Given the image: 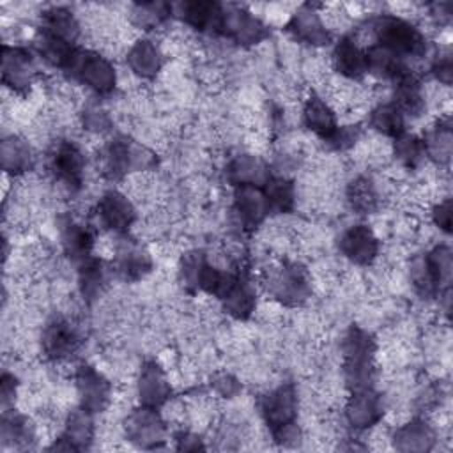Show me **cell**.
Listing matches in <instances>:
<instances>
[{"label": "cell", "instance_id": "cell-3", "mask_svg": "<svg viewBox=\"0 0 453 453\" xmlns=\"http://www.w3.org/2000/svg\"><path fill=\"white\" fill-rule=\"evenodd\" d=\"M262 412L274 430L283 434L292 428L296 416V393L292 386H281L269 393L262 403Z\"/></svg>", "mask_w": 453, "mask_h": 453}, {"label": "cell", "instance_id": "cell-24", "mask_svg": "<svg viewBox=\"0 0 453 453\" xmlns=\"http://www.w3.org/2000/svg\"><path fill=\"white\" fill-rule=\"evenodd\" d=\"M349 200L359 212H368L377 205V191L368 179H356L349 188Z\"/></svg>", "mask_w": 453, "mask_h": 453}, {"label": "cell", "instance_id": "cell-17", "mask_svg": "<svg viewBox=\"0 0 453 453\" xmlns=\"http://www.w3.org/2000/svg\"><path fill=\"white\" fill-rule=\"evenodd\" d=\"M127 62L136 74L143 78H152L161 67V53L156 44H152V41L142 39L131 46L127 53Z\"/></svg>", "mask_w": 453, "mask_h": 453}, {"label": "cell", "instance_id": "cell-9", "mask_svg": "<svg viewBox=\"0 0 453 453\" xmlns=\"http://www.w3.org/2000/svg\"><path fill=\"white\" fill-rule=\"evenodd\" d=\"M76 380H78V391L85 409L99 411L108 403L110 386L97 372H94L88 366H81Z\"/></svg>", "mask_w": 453, "mask_h": 453}, {"label": "cell", "instance_id": "cell-15", "mask_svg": "<svg viewBox=\"0 0 453 453\" xmlns=\"http://www.w3.org/2000/svg\"><path fill=\"white\" fill-rule=\"evenodd\" d=\"M180 16L196 30H219L223 9L214 2H186L180 4Z\"/></svg>", "mask_w": 453, "mask_h": 453}, {"label": "cell", "instance_id": "cell-22", "mask_svg": "<svg viewBox=\"0 0 453 453\" xmlns=\"http://www.w3.org/2000/svg\"><path fill=\"white\" fill-rule=\"evenodd\" d=\"M230 177L239 186H255L264 179V166L253 156H241L230 165Z\"/></svg>", "mask_w": 453, "mask_h": 453}, {"label": "cell", "instance_id": "cell-19", "mask_svg": "<svg viewBox=\"0 0 453 453\" xmlns=\"http://www.w3.org/2000/svg\"><path fill=\"white\" fill-rule=\"evenodd\" d=\"M78 23L73 14L65 9H51L44 12V32L58 39L73 42L78 35Z\"/></svg>", "mask_w": 453, "mask_h": 453}, {"label": "cell", "instance_id": "cell-11", "mask_svg": "<svg viewBox=\"0 0 453 453\" xmlns=\"http://www.w3.org/2000/svg\"><path fill=\"white\" fill-rule=\"evenodd\" d=\"M271 290L281 299V301H292L297 303L306 297L308 292V281L297 267H283L278 269L276 274L271 276Z\"/></svg>", "mask_w": 453, "mask_h": 453}, {"label": "cell", "instance_id": "cell-27", "mask_svg": "<svg viewBox=\"0 0 453 453\" xmlns=\"http://www.w3.org/2000/svg\"><path fill=\"white\" fill-rule=\"evenodd\" d=\"M434 218H435V223H437L441 228H444V230H448V228H449V221H451L449 200H446V202H442V203H439V205L435 207V211H434Z\"/></svg>", "mask_w": 453, "mask_h": 453}, {"label": "cell", "instance_id": "cell-26", "mask_svg": "<svg viewBox=\"0 0 453 453\" xmlns=\"http://www.w3.org/2000/svg\"><path fill=\"white\" fill-rule=\"evenodd\" d=\"M425 150V145L419 143L414 136H398L395 143V154L400 161L405 165H414L419 161L421 154Z\"/></svg>", "mask_w": 453, "mask_h": 453}, {"label": "cell", "instance_id": "cell-2", "mask_svg": "<svg viewBox=\"0 0 453 453\" xmlns=\"http://www.w3.org/2000/svg\"><path fill=\"white\" fill-rule=\"evenodd\" d=\"M67 69L96 92H110L115 87V71L111 64L97 53L76 50Z\"/></svg>", "mask_w": 453, "mask_h": 453}, {"label": "cell", "instance_id": "cell-4", "mask_svg": "<svg viewBox=\"0 0 453 453\" xmlns=\"http://www.w3.org/2000/svg\"><path fill=\"white\" fill-rule=\"evenodd\" d=\"M377 239L366 225H356L340 239V250L356 264H370L377 257Z\"/></svg>", "mask_w": 453, "mask_h": 453}, {"label": "cell", "instance_id": "cell-21", "mask_svg": "<svg viewBox=\"0 0 453 453\" xmlns=\"http://www.w3.org/2000/svg\"><path fill=\"white\" fill-rule=\"evenodd\" d=\"M372 126L388 136H400L403 129V115L395 104H384L372 111Z\"/></svg>", "mask_w": 453, "mask_h": 453}, {"label": "cell", "instance_id": "cell-14", "mask_svg": "<svg viewBox=\"0 0 453 453\" xmlns=\"http://www.w3.org/2000/svg\"><path fill=\"white\" fill-rule=\"evenodd\" d=\"M235 211L246 226L258 225L269 212L264 193L253 186H241L235 195Z\"/></svg>", "mask_w": 453, "mask_h": 453}, {"label": "cell", "instance_id": "cell-6", "mask_svg": "<svg viewBox=\"0 0 453 453\" xmlns=\"http://www.w3.org/2000/svg\"><path fill=\"white\" fill-rule=\"evenodd\" d=\"M4 83L14 90H23L30 87L32 81V57L28 51L19 48H4Z\"/></svg>", "mask_w": 453, "mask_h": 453}, {"label": "cell", "instance_id": "cell-25", "mask_svg": "<svg viewBox=\"0 0 453 453\" xmlns=\"http://www.w3.org/2000/svg\"><path fill=\"white\" fill-rule=\"evenodd\" d=\"M168 11L166 4H140L134 7L133 19L138 27H154L166 18Z\"/></svg>", "mask_w": 453, "mask_h": 453}, {"label": "cell", "instance_id": "cell-10", "mask_svg": "<svg viewBox=\"0 0 453 453\" xmlns=\"http://www.w3.org/2000/svg\"><path fill=\"white\" fill-rule=\"evenodd\" d=\"M288 28L294 32L296 37L310 44H327L329 41V32L322 23L319 12H315L310 7L299 9L292 16Z\"/></svg>", "mask_w": 453, "mask_h": 453}, {"label": "cell", "instance_id": "cell-8", "mask_svg": "<svg viewBox=\"0 0 453 453\" xmlns=\"http://www.w3.org/2000/svg\"><path fill=\"white\" fill-rule=\"evenodd\" d=\"M99 216L106 226L120 232L129 228V225L133 223L134 209L124 195L110 191L99 202Z\"/></svg>", "mask_w": 453, "mask_h": 453}, {"label": "cell", "instance_id": "cell-16", "mask_svg": "<svg viewBox=\"0 0 453 453\" xmlns=\"http://www.w3.org/2000/svg\"><path fill=\"white\" fill-rule=\"evenodd\" d=\"M380 416V403L379 398L366 389H359L356 395H352L349 405H347V418L352 423V426H370L373 425Z\"/></svg>", "mask_w": 453, "mask_h": 453}, {"label": "cell", "instance_id": "cell-5", "mask_svg": "<svg viewBox=\"0 0 453 453\" xmlns=\"http://www.w3.org/2000/svg\"><path fill=\"white\" fill-rule=\"evenodd\" d=\"M51 166L57 179H60L67 188L71 189L80 188L85 163L80 149L74 143H69V142L60 143L53 154Z\"/></svg>", "mask_w": 453, "mask_h": 453}, {"label": "cell", "instance_id": "cell-1", "mask_svg": "<svg viewBox=\"0 0 453 453\" xmlns=\"http://www.w3.org/2000/svg\"><path fill=\"white\" fill-rule=\"evenodd\" d=\"M372 30L380 41V46L396 57H419L426 48L423 34L414 25L396 16L377 18Z\"/></svg>", "mask_w": 453, "mask_h": 453}, {"label": "cell", "instance_id": "cell-12", "mask_svg": "<svg viewBox=\"0 0 453 453\" xmlns=\"http://www.w3.org/2000/svg\"><path fill=\"white\" fill-rule=\"evenodd\" d=\"M78 345V336L74 327L65 320H57L50 324L42 334V349L51 357L69 356Z\"/></svg>", "mask_w": 453, "mask_h": 453}, {"label": "cell", "instance_id": "cell-23", "mask_svg": "<svg viewBox=\"0 0 453 453\" xmlns=\"http://www.w3.org/2000/svg\"><path fill=\"white\" fill-rule=\"evenodd\" d=\"M2 159L7 172H23L30 165V150L23 140L12 136L2 143Z\"/></svg>", "mask_w": 453, "mask_h": 453}, {"label": "cell", "instance_id": "cell-18", "mask_svg": "<svg viewBox=\"0 0 453 453\" xmlns=\"http://www.w3.org/2000/svg\"><path fill=\"white\" fill-rule=\"evenodd\" d=\"M170 395V386L163 372L156 365H147L142 370L140 377V398L147 407H154L163 403Z\"/></svg>", "mask_w": 453, "mask_h": 453}, {"label": "cell", "instance_id": "cell-13", "mask_svg": "<svg viewBox=\"0 0 453 453\" xmlns=\"http://www.w3.org/2000/svg\"><path fill=\"white\" fill-rule=\"evenodd\" d=\"M304 122L313 133L320 134L326 140H329L338 129L333 108L315 94L308 97L304 104Z\"/></svg>", "mask_w": 453, "mask_h": 453}, {"label": "cell", "instance_id": "cell-20", "mask_svg": "<svg viewBox=\"0 0 453 453\" xmlns=\"http://www.w3.org/2000/svg\"><path fill=\"white\" fill-rule=\"evenodd\" d=\"M264 196L269 211L287 212L294 203V188L292 182L285 179H267Z\"/></svg>", "mask_w": 453, "mask_h": 453}, {"label": "cell", "instance_id": "cell-7", "mask_svg": "<svg viewBox=\"0 0 453 453\" xmlns=\"http://www.w3.org/2000/svg\"><path fill=\"white\" fill-rule=\"evenodd\" d=\"M334 69L345 78H359L368 73L366 51H363L354 39L343 37L333 53Z\"/></svg>", "mask_w": 453, "mask_h": 453}]
</instances>
